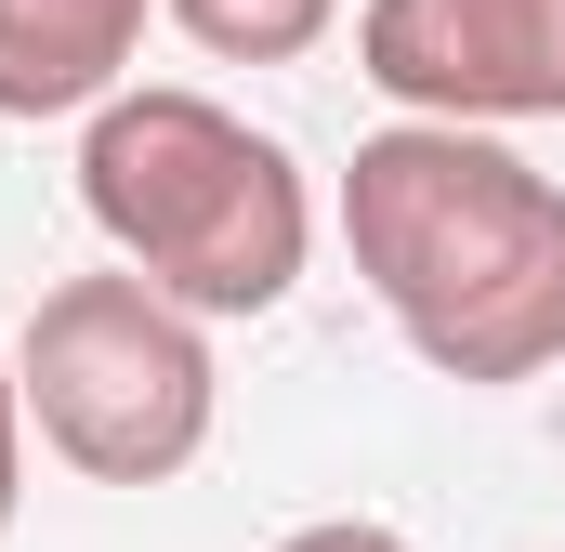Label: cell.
Returning <instances> with one entry per match:
<instances>
[{
  "label": "cell",
  "mask_w": 565,
  "mask_h": 552,
  "mask_svg": "<svg viewBox=\"0 0 565 552\" xmlns=\"http://www.w3.org/2000/svg\"><path fill=\"white\" fill-rule=\"evenodd\" d=\"M13 395L40 421V447L93 487H171L211 447V329L184 302H158L132 264L53 276L26 342H13Z\"/></svg>",
  "instance_id": "3957f363"
},
{
  "label": "cell",
  "mask_w": 565,
  "mask_h": 552,
  "mask_svg": "<svg viewBox=\"0 0 565 552\" xmlns=\"http://www.w3.org/2000/svg\"><path fill=\"white\" fill-rule=\"evenodd\" d=\"M277 552H408L395 527H369V513H329V527H289Z\"/></svg>",
  "instance_id": "52a82bcc"
},
{
  "label": "cell",
  "mask_w": 565,
  "mask_h": 552,
  "mask_svg": "<svg viewBox=\"0 0 565 552\" xmlns=\"http://www.w3.org/2000/svg\"><path fill=\"white\" fill-rule=\"evenodd\" d=\"M145 53V0H0V119L119 106Z\"/></svg>",
  "instance_id": "5b68a950"
},
{
  "label": "cell",
  "mask_w": 565,
  "mask_h": 552,
  "mask_svg": "<svg viewBox=\"0 0 565 552\" xmlns=\"http://www.w3.org/2000/svg\"><path fill=\"white\" fill-rule=\"evenodd\" d=\"M13 500H26V395L0 369V527H13Z\"/></svg>",
  "instance_id": "ba28073f"
},
{
  "label": "cell",
  "mask_w": 565,
  "mask_h": 552,
  "mask_svg": "<svg viewBox=\"0 0 565 552\" xmlns=\"http://www.w3.org/2000/svg\"><path fill=\"white\" fill-rule=\"evenodd\" d=\"M79 211L198 329L211 316H277L302 251H316V198H302L289 145L250 132L211 93H119V106H93V132H79Z\"/></svg>",
  "instance_id": "7a4b0ae2"
},
{
  "label": "cell",
  "mask_w": 565,
  "mask_h": 552,
  "mask_svg": "<svg viewBox=\"0 0 565 552\" xmlns=\"http://www.w3.org/2000/svg\"><path fill=\"white\" fill-rule=\"evenodd\" d=\"M369 93L447 132L565 119V0H369L355 13Z\"/></svg>",
  "instance_id": "277c9868"
},
{
  "label": "cell",
  "mask_w": 565,
  "mask_h": 552,
  "mask_svg": "<svg viewBox=\"0 0 565 552\" xmlns=\"http://www.w3.org/2000/svg\"><path fill=\"white\" fill-rule=\"evenodd\" d=\"M158 13L224 66H289V53H316L342 26V0H158Z\"/></svg>",
  "instance_id": "8992f818"
},
{
  "label": "cell",
  "mask_w": 565,
  "mask_h": 552,
  "mask_svg": "<svg viewBox=\"0 0 565 552\" xmlns=\"http://www.w3.org/2000/svg\"><path fill=\"white\" fill-rule=\"evenodd\" d=\"M342 251L434 382H540L565 355V184L500 132H369L342 171Z\"/></svg>",
  "instance_id": "6da1fadb"
}]
</instances>
